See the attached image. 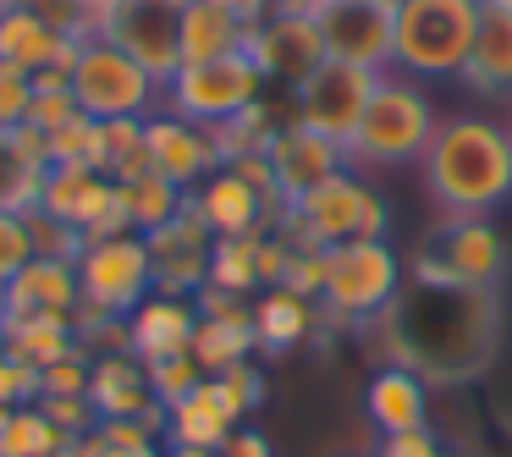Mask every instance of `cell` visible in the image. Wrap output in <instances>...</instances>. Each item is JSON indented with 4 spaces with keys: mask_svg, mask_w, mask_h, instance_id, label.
Returning <instances> with one entry per match:
<instances>
[{
    "mask_svg": "<svg viewBox=\"0 0 512 457\" xmlns=\"http://www.w3.org/2000/svg\"><path fill=\"white\" fill-rule=\"evenodd\" d=\"M364 331L386 364L413 369L430 386H452V380H474L496 358L501 303L496 287H452V281L408 276L391 309Z\"/></svg>",
    "mask_w": 512,
    "mask_h": 457,
    "instance_id": "obj_1",
    "label": "cell"
},
{
    "mask_svg": "<svg viewBox=\"0 0 512 457\" xmlns=\"http://www.w3.org/2000/svg\"><path fill=\"white\" fill-rule=\"evenodd\" d=\"M424 193L441 215H490L512 199V133L485 111L441 116L430 149L419 155Z\"/></svg>",
    "mask_w": 512,
    "mask_h": 457,
    "instance_id": "obj_2",
    "label": "cell"
},
{
    "mask_svg": "<svg viewBox=\"0 0 512 457\" xmlns=\"http://www.w3.org/2000/svg\"><path fill=\"white\" fill-rule=\"evenodd\" d=\"M435 127H441L435 94L419 78H408V72H380L364 122L347 138V160H353V171L408 166V160H419L430 149Z\"/></svg>",
    "mask_w": 512,
    "mask_h": 457,
    "instance_id": "obj_3",
    "label": "cell"
},
{
    "mask_svg": "<svg viewBox=\"0 0 512 457\" xmlns=\"http://www.w3.org/2000/svg\"><path fill=\"white\" fill-rule=\"evenodd\" d=\"M479 12H485V0H402L391 67L419 83L463 78L479 34Z\"/></svg>",
    "mask_w": 512,
    "mask_h": 457,
    "instance_id": "obj_4",
    "label": "cell"
},
{
    "mask_svg": "<svg viewBox=\"0 0 512 457\" xmlns=\"http://www.w3.org/2000/svg\"><path fill=\"white\" fill-rule=\"evenodd\" d=\"M391 204L364 171H336L331 182H320L314 193H303L298 204H287V215L276 221V232L292 248H336L353 237H386Z\"/></svg>",
    "mask_w": 512,
    "mask_h": 457,
    "instance_id": "obj_5",
    "label": "cell"
},
{
    "mask_svg": "<svg viewBox=\"0 0 512 457\" xmlns=\"http://www.w3.org/2000/svg\"><path fill=\"white\" fill-rule=\"evenodd\" d=\"M72 94H78V111L94 116V122H149L166 105V83L149 67H138L122 45H111L100 28L83 34L78 45Z\"/></svg>",
    "mask_w": 512,
    "mask_h": 457,
    "instance_id": "obj_6",
    "label": "cell"
},
{
    "mask_svg": "<svg viewBox=\"0 0 512 457\" xmlns=\"http://www.w3.org/2000/svg\"><path fill=\"white\" fill-rule=\"evenodd\" d=\"M408 281L402 254L386 237H353V243L325 248V292L320 314L336 325H369L391 309V298Z\"/></svg>",
    "mask_w": 512,
    "mask_h": 457,
    "instance_id": "obj_7",
    "label": "cell"
},
{
    "mask_svg": "<svg viewBox=\"0 0 512 457\" xmlns=\"http://www.w3.org/2000/svg\"><path fill=\"white\" fill-rule=\"evenodd\" d=\"M259 100H265V72L254 67L248 50L221 56V61H188L166 83V111L188 116L199 127H226L243 111H254Z\"/></svg>",
    "mask_w": 512,
    "mask_h": 457,
    "instance_id": "obj_8",
    "label": "cell"
},
{
    "mask_svg": "<svg viewBox=\"0 0 512 457\" xmlns=\"http://www.w3.org/2000/svg\"><path fill=\"white\" fill-rule=\"evenodd\" d=\"M78 309L111 314V320H127L138 303L155 292V270H149V243L138 232L122 237H94V243L78 248Z\"/></svg>",
    "mask_w": 512,
    "mask_h": 457,
    "instance_id": "obj_9",
    "label": "cell"
},
{
    "mask_svg": "<svg viewBox=\"0 0 512 457\" xmlns=\"http://www.w3.org/2000/svg\"><path fill=\"white\" fill-rule=\"evenodd\" d=\"M408 276L452 281V287H496L507 276V237L490 215H441L430 248L413 259Z\"/></svg>",
    "mask_w": 512,
    "mask_h": 457,
    "instance_id": "obj_10",
    "label": "cell"
},
{
    "mask_svg": "<svg viewBox=\"0 0 512 457\" xmlns=\"http://www.w3.org/2000/svg\"><path fill=\"white\" fill-rule=\"evenodd\" d=\"M375 83H380V72H369V67H353V61H320V67L292 89V122L347 149V138L358 133V122H364V111H369Z\"/></svg>",
    "mask_w": 512,
    "mask_h": 457,
    "instance_id": "obj_11",
    "label": "cell"
},
{
    "mask_svg": "<svg viewBox=\"0 0 512 457\" xmlns=\"http://www.w3.org/2000/svg\"><path fill=\"white\" fill-rule=\"evenodd\" d=\"M309 17L325 39V61L391 72V45H397V6L391 0H309Z\"/></svg>",
    "mask_w": 512,
    "mask_h": 457,
    "instance_id": "obj_12",
    "label": "cell"
},
{
    "mask_svg": "<svg viewBox=\"0 0 512 457\" xmlns=\"http://www.w3.org/2000/svg\"><path fill=\"white\" fill-rule=\"evenodd\" d=\"M34 210H45L50 221L72 226L83 243L133 232L127 215H122V193H116V182L105 177V171H94V166H50Z\"/></svg>",
    "mask_w": 512,
    "mask_h": 457,
    "instance_id": "obj_13",
    "label": "cell"
},
{
    "mask_svg": "<svg viewBox=\"0 0 512 457\" xmlns=\"http://www.w3.org/2000/svg\"><path fill=\"white\" fill-rule=\"evenodd\" d=\"M182 12L188 0H116L100 17V34L122 45L138 67H149L160 83H171L182 67Z\"/></svg>",
    "mask_w": 512,
    "mask_h": 457,
    "instance_id": "obj_14",
    "label": "cell"
},
{
    "mask_svg": "<svg viewBox=\"0 0 512 457\" xmlns=\"http://www.w3.org/2000/svg\"><path fill=\"white\" fill-rule=\"evenodd\" d=\"M248 56L265 72V83L298 89V83L325 61V39H320V28H314L309 6H276L265 23H254L248 28Z\"/></svg>",
    "mask_w": 512,
    "mask_h": 457,
    "instance_id": "obj_15",
    "label": "cell"
},
{
    "mask_svg": "<svg viewBox=\"0 0 512 457\" xmlns=\"http://www.w3.org/2000/svg\"><path fill=\"white\" fill-rule=\"evenodd\" d=\"M149 243V270H155V292H171V298H199L204 281H210V248L215 232L193 215V204L177 215V221L155 226L144 237Z\"/></svg>",
    "mask_w": 512,
    "mask_h": 457,
    "instance_id": "obj_16",
    "label": "cell"
},
{
    "mask_svg": "<svg viewBox=\"0 0 512 457\" xmlns=\"http://www.w3.org/2000/svg\"><path fill=\"white\" fill-rule=\"evenodd\" d=\"M193 303H199V325H193L188 353L199 358L204 375H221V369L248 364V358L259 353V342H254V298H226V292L204 287Z\"/></svg>",
    "mask_w": 512,
    "mask_h": 457,
    "instance_id": "obj_17",
    "label": "cell"
},
{
    "mask_svg": "<svg viewBox=\"0 0 512 457\" xmlns=\"http://www.w3.org/2000/svg\"><path fill=\"white\" fill-rule=\"evenodd\" d=\"M144 127H149V155H155V171L166 182H177L182 193H193L204 177H215V171L226 166L221 144H215V127H199V122H188V116L166 111V105H160Z\"/></svg>",
    "mask_w": 512,
    "mask_h": 457,
    "instance_id": "obj_18",
    "label": "cell"
},
{
    "mask_svg": "<svg viewBox=\"0 0 512 457\" xmlns=\"http://www.w3.org/2000/svg\"><path fill=\"white\" fill-rule=\"evenodd\" d=\"M188 204H193V215H199L215 237L265 232V226H276L281 215H287L276 199H265V193H259L243 171H232V166H221L215 177H204L199 188L188 193Z\"/></svg>",
    "mask_w": 512,
    "mask_h": 457,
    "instance_id": "obj_19",
    "label": "cell"
},
{
    "mask_svg": "<svg viewBox=\"0 0 512 457\" xmlns=\"http://www.w3.org/2000/svg\"><path fill=\"white\" fill-rule=\"evenodd\" d=\"M265 160H270V177H276V188L287 204H298L303 193H314L320 182H331L336 171L353 166L342 144H331V138L309 133V127H298V122H281V133L270 138Z\"/></svg>",
    "mask_w": 512,
    "mask_h": 457,
    "instance_id": "obj_20",
    "label": "cell"
},
{
    "mask_svg": "<svg viewBox=\"0 0 512 457\" xmlns=\"http://www.w3.org/2000/svg\"><path fill=\"white\" fill-rule=\"evenodd\" d=\"M89 402L100 419H166V408L149 391V369L138 353L116 347V353H94L89 369Z\"/></svg>",
    "mask_w": 512,
    "mask_h": 457,
    "instance_id": "obj_21",
    "label": "cell"
},
{
    "mask_svg": "<svg viewBox=\"0 0 512 457\" xmlns=\"http://www.w3.org/2000/svg\"><path fill=\"white\" fill-rule=\"evenodd\" d=\"M78 34H56L45 17H34L28 6H6L0 12V67H17V72H45V67H61L72 72L78 61Z\"/></svg>",
    "mask_w": 512,
    "mask_h": 457,
    "instance_id": "obj_22",
    "label": "cell"
},
{
    "mask_svg": "<svg viewBox=\"0 0 512 457\" xmlns=\"http://www.w3.org/2000/svg\"><path fill=\"white\" fill-rule=\"evenodd\" d=\"M193 325H199V303L171 298V292H149L133 314H127V353H138L144 364L193 347Z\"/></svg>",
    "mask_w": 512,
    "mask_h": 457,
    "instance_id": "obj_23",
    "label": "cell"
},
{
    "mask_svg": "<svg viewBox=\"0 0 512 457\" xmlns=\"http://www.w3.org/2000/svg\"><path fill=\"white\" fill-rule=\"evenodd\" d=\"M78 265L72 259H45L34 254L0 287V314H78Z\"/></svg>",
    "mask_w": 512,
    "mask_h": 457,
    "instance_id": "obj_24",
    "label": "cell"
},
{
    "mask_svg": "<svg viewBox=\"0 0 512 457\" xmlns=\"http://www.w3.org/2000/svg\"><path fill=\"white\" fill-rule=\"evenodd\" d=\"M364 413L380 435L424 430L430 424V380L402 369V364H380L364 386Z\"/></svg>",
    "mask_w": 512,
    "mask_h": 457,
    "instance_id": "obj_25",
    "label": "cell"
},
{
    "mask_svg": "<svg viewBox=\"0 0 512 457\" xmlns=\"http://www.w3.org/2000/svg\"><path fill=\"white\" fill-rule=\"evenodd\" d=\"M463 83L479 100H512V6H501V0H485V12H479Z\"/></svg>",
    "mask_w": 512,
    "mask_h": 457,
    "instance_id": "obj_26",
    "label": "cell"
},
{
    "mask_svg": "<svg viewBox=\"0 0 512 457\" xmlns=\"http://www.w3.org/2000/svg\"><path fill=\"white\" fill-rule=\"evenodd\" d=\"M237 413L232 402L221 397V386H215V375H204L199 386L188 391V397H177L166 408V446H193V452H215V446L226 441V435L237 430Z\"/></svg>",
    "mask_w": 512,
    "mask_h": 457,
    "instance_id": "obj_27",
    "label": "cell"
},
{
    "mask_svg": "<svg viewBox=\"0 0 512 457\" xmlns=\"http://www.w3.org/2000/svg\"><path fill=\"white\" fill-rule=\"evenodd\" d=\"M325 325L320 303L303 298L292 287H265L254 298V342L259 353H298L303 342H314Z\"/></svg>",
    "mask_w": 512,
    "mask_h": 457,
    "instance_id": "obj_28",
    "label": "cell"
},
{
    "mask_svg": "<svg viewBox=\"0 0 512 457\" xmlns=\"http://www.w3.org/2000/svg\"><path fill=\"white\" fill-rule=\"evenodd\" d=\"M45 133L39 127H17V133H0V210H34L39 188H45Z\"/></svg>",
    "mask_w": 512,
    "mask_h": 457,
    "instance_id": "obj_29",
    "label": "cell"
},
{
    "mask_svg": "<svg viewBox=\"0 0 512 457\" xmlns=\"http://www.w3.org/2000/svg\"><path fill=\"white\" fill-rule=\"evenodd\" d=\"M0 347L28 369H45L78 347V325L72 314H0Z\"/></svg>",
    "mask_w": 512,
    "mask_h": 457,
    "instance_id": "obj_30",
    "label": "cell"
},
{
    "mask_svg": "<svg viewBox=\"0 0 512 457\" xmlns=\"http://www.w3.org/2000/svg\"><path fill=\"white\" fill-rule=\"evenodd\" d=\"M248 50V23H237L232 12H221L215 0H188L182 12V67L188 61H221Z\"/></svg>",
    "mask_w": 512,
    "mask_h": 457,
    "instance_id": "obj_31",
    "label": "cell"
},
{
    "mask_svg": "<svg viewBox=\"0 0 512 457\" xmlns=\"http://www.w3.org/2000/svg\"><path fill=\"white\" fill-rule=\"evenodd\" d=\"M270 232V226H265ZM265 232H248V237H215L210 248V292H226V298H259L265 292V276H259V243Z\"/></svg>",
    "mask_w": 512,
    "mask_h": 457,
    "instance_id": "obj_32",
    "label": "cell"
},
{
    "mask_svg": "<svg viewBox=\"0 0 512 457\" xmlns=\"http://www.w3.org/2000/svg\"><path fill=\"white\" fill-rule=\"evenodd\" d=\"M116 193H122V215L138 237H149L155 226L177 221V215L188 210V193H182L177 182H166L160 171H149V177H138V182H116Z\"/></svg>",
    "mask_w": 512,
    "mask_h": 457,
    "instance_id": "obj_33",
    "label": "cell"
},
{
    "mask_svg": "<svg viewBox=\"0 0 512 457\" xmlns=\"http://www.w3.org/2000/svg\"><path fill=\"white\" fill-rule=\"evenodd\" d=\"M100 171L111 182H138L155 171V155H149V127L144 122H105V155Z\"/></svg>",
    "mask_w": 512,
    "mask_h": 457,
    "instance_id": "obj_34",
    "label": "cell"
},
{
    "mask_svg": "<svg viewBox=\"0 0 512 457\" xmlns=\"http://www.w3.org/2000/svg\"><path fill=\"white\" fill-rule=\"evenodd\" d=\"M61 441L67 435L50 424V413L39 402H28V408H12V419L0 430V457H56Z\"/></svg>",
    "mask_w": 512,
    "mask_h": 457,
    "instance_id": "obj_35",
    "label": "cell"
},
{
    "mask_svg": "<svg viewBox=\"0 0 512 457\" xmlns=\"http://www.w3.org/2000/svg\"><path fill=\"white\" fill-rule=\"evenodd\" d=\"M78 111V94H72V72L61 67H45L34 72V105H28V127H39V133H56V127H67Z\"/></svg>",
    "mask_w": 512,
    "mask_h": 457,
    "instance_id": "obj_36",
    "label": "cell"
},
{
    "mask_svg": "<svg viewBox=\"0 0 512 457\" xmlns=\"http://www.w3.org/2000/svg\"><path fill=\"white\" fill-rule=\"evenodd\" d=\"M45 155H50V166H94L100 171L105 122H94V116H72L67 127H56V133L45 138Z\"/></svg>",
    "mask_w": 512,
    "mask_h": 457,
    "instance_id": "obj_37",
    "label": "cell"
},
{
    "mask_svg": "<svg viewBox=\"0 0 512 457\" xmlns=\"http://www.w3.org/2000/svg\"><path fill=\"white\" fill-rule=\"evenodd\" d=\"M89 369H94V353L78 342L72 353H61L56 364L39 369V397H89Z\"/></svg>",
    "mask_w": 512,
    "mask_h": 457,
    "instance_id": "obj_38",
    "label": "cell"
},
{
    "mask_svg": "<svg viewBox=\"0 0 512 457\" xmlns=\"http://www.w3.org/2000/svg\"><path fill=\"white\" fill-rule=\"evenodd\" d=\"M144 369H149V391H155V402H160V408H171V402H177V397H188V391L204 380V369H199V358H193V353L155 358V364H144Z\"/></svg>",
    "mask_w": 512,
    "mask_h": 457,
    "instance_id": "obj_39",
    "label": "cell"
},
{
    "mask_svg": "<svg viewBox=\"0 0 512 457\" xmlns=\"http://www.w3.org/2000/svg\"><path fill=\"white\" fill-rule=\"evenodd\" d=\"M34 226H28V210H0V287L17 276V270L34 259Z\"/></svg>",
    "mask_w": 512,
    "mask_h": 457,
    "instance_id": "obj_40",
    "label": "cell"
},
{
    "mask_svg": "<svg viewBox=\"0 0 512 457\" xmlns=\"http://www.w3.org/2000/svg\"><path fill=\"white\" fill-rule=\"evenodd\" d=\"M215 386H221V397L232 402L237 419H248V413H254L259 402H265V369H259L254 358H248V364L221 369V375H215Z\"/></svg>",
    "mask_w": 512,
    "mask_h": 457,
    "instance_id": "obj_41",
    "label": "cell"
},
{
    "mask_svg": "<svg viewBox=\"0 0 512 457\" xmlns=\"http://www.w3.org/2000/svg\"><path fill=\"white\" fill-rule=\"evenodd\" d=\"M34 105V78L17 67H0V133H17Z\"/></svg>",
    "mask_w": 512,
    "mask_h": 457,
    "instance_id": "obj_42",
    "label": "cell"
},
{
    "mask_svg": "<svg viewBox=\"0 0 512 457\" xmlns=\"http://www.w3.org/2000/svg\"><path fill=\"white\" fill-rule=\"evenodd\" d=\"M28 402H39V369L0 347V408H28Z\"/></svg>",
    "mask_w": 512,
    "mask_h": 457,
    "instance_id": "obj_43",
    "label": "cell"
},
{
    "mask_svg": "<svg viewBox=\"0 0 512 457\" xmlns=\"http://www.w3.org/2000/svg\"><path fill=\"white\" fill-rule=\"evenodd\" d=\"M39 408L50 413V424H56L61 435H94L100 430V413H94L89 397H39Z\"/></svg>",
    "mask_w": 512,
    "mask_h": 457,
    "instance_id": "obj_44",
    "label": "cell"
},
{
    "mask_svg": "<svg viewBox=\"0 0 512 457\" xmlns=\"http://www.w3.org/2000/svg\"><path fill=\"white\" fill-rule=\"evenodd\" d=\"M28 226H34V248H39V254H45V259H78L83 237L72 232V226L50 221L45 210H28Z\"/></svg>",
    "mask_w": 512,
    "mask_h": 457,
    "instance_id": "obj_45",
    "label": "cell"
},
{
    "mask_svg": "<svg viewBox=\"0 0 512 457\" xmlns=\"http://www.w3.org/2000/svg\"><path fill=\"white\" fill-rule=\"evenodd\" d=\"M281 287H292V292H303V298L320 303V292H325V248H292L287 281H281Z\"/></svg>",
    "mask_w": 512,
    "mask_h": 457,
    "instance_id": "obj_46",
    "label": "cell"
},
{
    "mask_svg": "<svg viewBox=\"0 0 512 457\" xmlns=\"http://www.w3.org/2000/svg\"><path fill=\"white\" fill-rule=\"evenodd\" d=\"M17 6H28V12L34 17H45L50 28H56V34H94V17L83 12L78 0H17Z\"/></svg>",
    "mask_w": 512,
    "mask_h": 457,
    "instance_id": "obj_47",
    "label": "cell"
},
{
    "mask_svg": "<svg viewBox=\"0 0 512 457\" xmlns=\"http://www.w3.org/2000/svg\"><path fill=\"white\" fill-rule=\"evenodd\" d=\"M375 457H446L441 435L424 424V430H402V435H380V452Z\"/></svg>",
    "mask_w": 512,
    "mask_h": 457,
    "instance_id": "obj_48",
    "label": "cell"
},
{
    "mask_svg": "<svg viewBox=\"0 0 512 457\" xmlns=\"http://www.w3.org/2000/svg\"><path fill=\"white\" fill-rule=\"evenodd\" d=\"M215 457H276V446H270L265 430H254V424H237V430L226 435L221 446H215Z\"/></svg>",
    "mask_w": 512,
    "mask_h": 457,
    "instance_id": "obj_49",
    "label": "cell"
},
{
    "mask_svg": "<svg viewBox=\"0 0 512 457\" xmlns=\"http://www.w3.org/2000/svg\"><path fill=\"white\" fill-rule=\"evenodd\" d=\"M215 6H221V12H232L237 23H248V28L265 23V17L276 12V0H215Z\"/></svg>",
    "mask_w": 512,
    "mask_h": 457,
    "instance_id": "obj_50",
    "label": "cell"
},
{
    "mask_svg": "<svg viewBox=\"0 0 512 457\" xmlns=\"http://www.w3.org/2000/svg\"><path fill=\"white\" fill-rule=\"evenodd\" d=\"M56 457H100V435H67L56 446Z\"/></svg>",
    "mask_w": 512,
    "mask_h": 457,
    "instance_id": "obj_51",
    "label": "cell"
},
{
    "mask_svg": "<svg viewBox=\"0 0 512 457\" xmlns=\"http://www.w3.org/2000/svg\"><path fill=\"white\" fill-rule=\"evenodd\" d=\"M160 452H166V446H111V441H100V457H160Z\"/></svg>",
    "mask_w": 512,
    "mask_h": 457,
    "instance_id": "obj_52",
    "label": "cell"
},
{
    "mask_svg": "<svg viewBox=\"0 0 512 457\" xmlns=\"http://www.w3.org/2000/svg\"><path fill=\"white\" fill-rule=\"evenodd\" d=\"M78 6H83V12H89V17H94V28H100V17H105V12H111L116 0H78Z\"/></svg>",
    "mask_w": 512,
    "mask_h": 457,
    "instance_id": "obj_53",
    "label": "cell"
},
{
    "mask_svg": "<svg viewBox=\"0 0 512 457\" xmlns=\"http://www.w3.org/2000/svg\"><path fill=\"white\" fill-rule=\"evenodd\" d=\"M160 457H215V452H193V446H166Z\"/></svg>",
    "mask_w": 512,
    "mask_h": 457,
    "instance_id": "obj_54",
    "label": "cell"
},
{
    "mask_svg": "<svg viewBox=\"0 0 512 457\" xmlns=\"http://www.w3.org/2000/svg\"><path fill=\"white\" fill-rule=\"evenodd\" d=\"M276 6H309V0H276Z\"/></svg>",
    "mask_w": 512,
    "mask_h": 457,
    "instance_id": "obj_55",
    "label": "cell"
},
{
    "mask_svg": "<svg viewBox=\"0 0 512 457\" xmlns=\"http://www.w3.org/2000/svg\"><path fill=\"white\" fill-rule=\"evenodd\" d=\"M6 6H17V0H0V12H6Z\"/></svg>",
    "mask_w": 512,
    "mask_h": 457,
    "instance_id": "obj_56",
    "label": "cell"
},
{
    "mask_svg": "<svg viewBox=\"0 0 512 457\" xmlns=\"http://www.w3.org/2000/svg\"><path fill=\"white\" fill-rule=\"evenodd\" d=\"M446 457H468V452H446Z\"/></svg>",
    "mask_w": 512,
    "mask_h": 457,
    "instance_id": "obj_57",
    "label": "cell"
},
{
    "mask_svg": "<svg viewBox=\"0 0 512 457\" xmlns=\"http://www.w3.org/2000/svg\"><path fill=\"white\" fill-rule=\"evenodd\" d=\"M507 133H512V116H507Z\"/></svg>",
    "mask_w": 512,
    "mask_h": 457,
    "instance_id": "obj_58",
    "label": "cell"
},
{
    "mask_svg": "<svg viewBox=\"0 0 512 457\" xmlns=\"http://www.w3.org/2000/svg\"><path fill=\"white\" fill-rule=\"evenodd\" d=\"M391 6H402V0H391Z\"/></svg>",
    "mask_w": 512,
    "mask_h": 457,
    "instance_id": "obj_59",
    "label": "cell"
},
{
    "mask_svg": "<svg viewBox=\"0 0 512 457\" xmlns=\"http://www.w3.org/2000/svg\"><path fill=\"white\" fill-rule=\"evenodd\" d=\"M501 6H512V0H501Z\"/></svg>",
    "mask_w": 512,
    "mask_h": 457,
    "instance_id": "obj_60",
    "label": "cell"
}]
</instances>
